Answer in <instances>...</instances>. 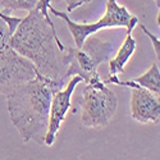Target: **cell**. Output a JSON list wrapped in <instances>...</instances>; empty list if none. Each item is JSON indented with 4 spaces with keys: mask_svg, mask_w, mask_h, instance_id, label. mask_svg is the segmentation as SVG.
Returning <instances> with one entry per match:
<instances>
[{
    "mask_svg": "<svg viewBox=\"0 0 160 160\" xmlns=\"http://www.w3.org/2000/svg\"><path fill=\"white\" fill-rule=\"evenodd\" d=\"M65 79L49 78L37 73L7 95L10 121L24 142L45 145L52 95L62 90Z\"/></svg>",
    "mask_w": 160,
    "mask_h": 160,
    "instance_id": "6da1fadb",
    "label": "cell"
},
{
    "mask_svg": "<svg viewBox=\"0 0 160 160\" xmlns=\"http://www.w3.org/2000/svg\"><path fill=\"white\" fill-rule=\"evenodd\" d=\"M8 45L31 60L40 74L59 78L55 46L60 51H65V46L58 38L54 22L50 17H45L41 9L35 7L30 10L10 36Z\"/></svg>",
    "mask_w": 160,
    "mask_h": 160,
    "instance_id": "7a4b0ae2",
    "label": "cell"
},
{
    "mask_svg": "<svg viewBox=\"0 0 160 160\" xmlns=\"http://www.w3.org/2000/svg\"><path fill=\"white\" fill-rule=\"evenodd\" d=\"M67 55L63 63L68 65V71L64 74V79L73 76H79L86 83L100 77L98 67L112 58L114 46L112 42L102 41L95 36H88L81 48H67Z\"/></svg>",
    "mask_w": 160,
    "mask_h": 160,
    "instance_id": "3957f363",
    "label": "cell"
},
{
    "mask_svg": "<svg viewBox=\"0 0 160 160\" xmlns=\"http://www.w3.org/2000/svg\"><path fill=\"white\" fill-rule=\"evenodd\" d=\"M117 106V96L105 86L102 78L92 79L82 91V124L88 128L106 127L115 115Z\"/></svg>",
    "mask_w": 160,
    "mask_h": 160,
    "instance_id": "277c9868",
    "label": "cell"
},
{
    "mask_svg": "<svg viewBox=\"0 0 160 160\" xmlns=\"http://www.w3.org/2000/svg\"><path fill=\"white\" fill-rule=\"evenodd\" d=\"M49 10L54 16L62 18L67 27H68L69 32L73 36V40L76 42L77 48H81L86 37L96 33L101 28H112V27H127V24L132 17V14L127 10V8L119 5L117 3V0H108L106 3V12L104 17L98 21L96 23H76L73 22L68 14H65L63 12L57 10L55 8H52L51 4L49 5Z\"/></svg>",
    "mask_w": 160,
    "mask_h": 160,
    "instance_id": "5b68a950",
    "label": "cell"
},
{
    "mask_svg": "<svg viewBox=\"0 0 160 160\" xmlns=\"http://www.w3.org/2000/svg\"><path fill=\"white\" fill-rule=\"evenodd\" d=\"M38 72L31 60L9 45L0 51V94L8 95L19 85L35 78Z\"/></svg>",
    "mask_w": 160,
    "mask_h": 160,
    "instance_id": "8992f818",
    "label": "cell"
},
{
    "mask_svg": "<svg viewBox=\"0 0 160 160\" xmlns=\"http://www.w3.org/2000/svg\"><path fill=\"white\" fill-rule=\"evenodd\" d=\"M82 81L83 79L79 76H73L68 86L64 90L57 91L52 95L51 105H50V114H49V126H48V132L45 136V145L51 146L54 143L55 137L58 135V131L60 128V124L64 121L65 114L71 106V98H72L73 91L76 86Z\"/></svg>",
    "mask_w": 160,
    "mask_h": 160,
    "instance_id": "52a82bcc",
    "label": "cell"
},
{
    "mask_svg": "<svg viewBox=\"0 0 160 160\" xmlns=\"http://www.w3.org/2000/svg\"><path fill=\"white\" fill-rule=\"evenodd\" d=\"M131 115L138 123L160 122V102L151 91L141 86L132 88L131 95Z\"/></svg>",
    "mask_w": 160,
    "mask_h": 160,
    "instance_id": "ba28073f",
    "label": "cell"
},
{
    "mask_svg": "<svg viewBox=\"0 0 160 160\" xmlns=\"http://www.w3.org/2000/svg\"><path fill=\"white\" fill-rule=\"evenodd\" d=\"M137 23H138L137 17H131V19L127 24V37L124 40V42L122 44L121 49L118 50L115 58L109 60V73H110V76H117L118 73H122L123 69H124V65L131 59L133 52H135L137 42H136V40L132 37V31H133V28H135V26Z\"/></svg>",
    "mask_w": 160,
    "mask_h": 160,
    "instance_id": "9c48e42d",
    "label": "cell"
},
{
    "mask_svg": "<svg viewBox=\"0 0 160 160\" xmlns=\"http://www.w3.org/2000/svg\"><path fill=\"white\" fill-rule=\"evenodd\" d=\"M133 82L138 83L141 87L151 91L154 95H156L159 98L160 94V71H159V64L154 63L151 65V68L143 73L140 77H136L132 79Z\"/></svg>",
    "mask_w": 160,
    "mask_h": 160,
    "instance_id": "30bf717a",
    "label": "cell"
},
{
    "mask_svg": "<svg viewBox=\"0 0 160 160\" xmlns=\"http://www.w3.org/2000/svg\"><path fill=\"white\" fill-rule=\"evenodd\" d=\"M37 0H2L0 7L3 8L4 14H9L13 10H31L36 7Z\"/></svg>",
    "mask_w": 160,
    "mask_h": 160,
    "instance_id": "8fae6325",
    "label": "cell"
},
{
    "mask_svg": "<svg viewBox=\"0 0 160 160\" xmlns=\"http://www.w3.org/2000/svg\"><path fill=\"white\" fill-rule=\"evenodd\" d=\"M10 36H12V33H10V31L8 28L7 23L0 18V51H2L5 46H8Z\"/></svg>",
    "mask_w": 160,
    "mask_h": 160,
    "instance_id": "7c38bea8",
    "label": "cell"
},
{
    "mask_svg": "<svg viewBox=\"0 0 160 160\" xmlns=\"http://www.w3.org/2000/svg\"><path fill=\"white\" fill-rule=\"evenodd\" d=\"M0 18H2V19L7 23V26H8V28H9V31H10L12 35H13V32L16 31V28H17V26L19 24V22L22 21V18L10 17V16H8V14H4L3 12H0Z\"/></svg>",
    "mask_w": 160,
    "mask_h": 160,
    "instance_id": "4fadbf2b",
    "label": "cell"
},
{
    "mask_svg": "<svg viewBox=\"0 0 160 160\" xmlns=\"http://www.w3.org/2000/svg\"><path fill=\"white\" fill-rule=\"evenodd\" d=\"M141 27V30H142V32L148 36L150 40H151V42H152V46H154V50H155V54H156V57H158V60H159V57H160V41H159V38L155 36V35H152L148 28L145 27L143 24H141L140 26Z\"/></svg>",
    "mask_w": 160,
    "mask_h": 160,
    "instance_id": "5bb4252c",
    "label": "cell"
},
{
    "mask_svg": "<svg viewBox=\"0 0 160 160\" xmlns=\"http://www.w3.org/2000/svg\"><path fill=\"white\" fill-rule=\"evenodd\" d=\"M64 2L67 3V10L73 12L76 8H79V7H82L83 4L90 3L91 0H64Z\"/></svg>",
    "mask_w": 160,
    "mask_h": 160,
    "instance_id": "9a60e30c",
    "label": "cell"
},
{
    "mask_svg": "<svg viewBox=\"0 0 160 160\" xmlns=\"http://www.w3.org/2000/svg\"><path fill=\"white\" fill-rule=\"evenodd\" d=\"M155 2V4H156V7H158V9L160 8V0H154Z\"/></svg>",
    "mask_w": 160,
    "mask_h": 160,
    "instance_id": "2e32d148",
    "label": "cell"
},
{
    "mask_svg": "<svg viewBox=\"0 0 160 160\" xmlns=\"http://www.w3.org/2000/svg\"><path fill=\"white\" fill-rule=\"evenodd\" d=\"M51 2H54V0H50V3H51ZM55 2H62V0H55Z\"/></svg>",
    "mask_w": 160,
    "mask_h": 160,
    "instance_id": "e0dca14e",
    "label": "cell"
}]
</instances>
